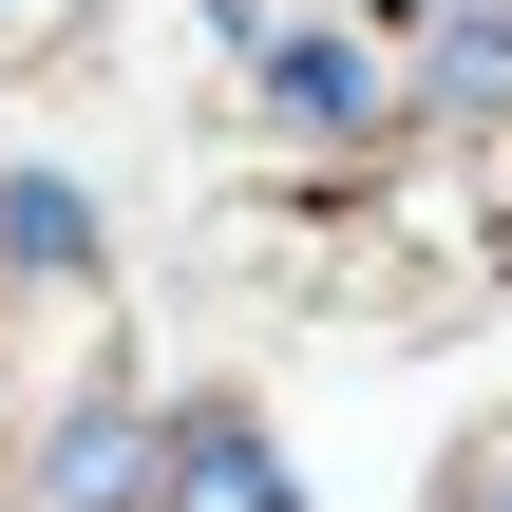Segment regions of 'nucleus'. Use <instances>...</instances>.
I'll return each instance as SVG.
<instances>
[{
  "label": "nucleus",
  "mask_w": 512,
  "mask_h": 512,
  "mask_svg": "<svg viewBox=\"0 0 512 512\" xmlns=\"http://www.w3.org/2000/svg\"><path fill=\"white\" fill-rule=\"evenodd\" d=\"M152 456H171V418H152L133 380H76V399L19 437V512H152Z\"/></svg>",
  "instance_id": "f257e3e1"
},
{
  "label": "nucleus",
  "mask_w": 512,
  "mask_h": 512,
  "mask_svg": "<svg viewBox=\"0 0 512 512\" xmlns=\"http://www.w3.org/2000/svg\"><path fill=\"white\" fill-rule=\"evenodd\" d=\"M399 133H437V152H494L512 133V0H399Z\"/></svg>",
  "instance_id": "f03ea898"
},
{
  "label": "nucleus",
  "mask_w": 512,
  "mask_h": 512,
  "mask_svg": "<svg viewBox=\"0 0 512 512\" xmlns=\"http://www.w3.org/2000/svg\"><path fill=\"white\" fill-rule=\"evenodd\" d=\"M247 114H266L285 152H361L399 95H380V38H342V19H285V38L247 57Z\"/></svg>",
  "instance_id": "7ed1b4c3"
},
{
  "label": "nucleus",
  "mask_w": 512,
  "mask_h": 512,
  "mask_svg": "<svg viewBox=\"0 0 512 512\" xmlns=\"http://www.w3.org/2000/svg\"><path fill=\"white\" fill-rule=\"evenodd\" d=\"M152 512H304V475H285V437L209 380V399H171V456H152Z\"/></svg>",
  "instance_id": "20e7f679"
},
{
  "label": "nucleus",
  "mask_w": 512,
  "mask_h": 512,
  "mask_svg": "<svg viewBox=\"0 0 512 512\" xmlns=\"http://www.w3.org/2000/svg\"><path fill=\"white\" fill-rule=\"evenodd\" d=\"M95 190H57V171H0V285H95Z\"/></svg>",
  "instance_id": "39448f33"
},
{
  "label": "nucleus",
  "mask_w": 512,
  "mask_h": 512,
  "mask_svg": "<svg viewBox=\"0 0 512 512\" xmlns=\"http://www.w3.org/2000/svg\"><path fill=\"white\" fill-rule=\"evenodd\" d=\"M76 19H95V0H0V76H19V57H57Z\"/></svg>",
  "instance_id": "423d86ee"
},
{
  "label": "nucleus",
  "mask_w": 512,
  "mask_h": 512,
  "mask_svg": "<svg viewBox=\"0 0 512 512\" xmlns=\"http://www.w3.org/2000/svg\"><path fill=\"white\" fill-rule=\"evenodd\" d=\"M437 512H512V437H475V456H456V494Z\"/></svg>",
  "instance_id": "0eeeda50"
}]
</instances>
